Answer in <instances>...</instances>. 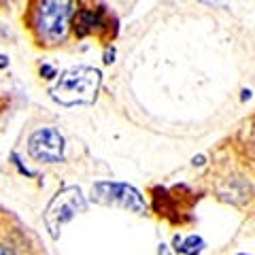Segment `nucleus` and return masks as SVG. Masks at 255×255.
Segmentation results:
<instances>
[{
	"instance_id": "obj_1",
	"label": "nucleus",
	"mask_w": 255,
	"mask_h": 255,
	"mask_svg": "<svg viewBox=\"0 0 255 255\" xmlns=\"http://www.w3.org/2000/svg\"><path fill=\"white\" fill-rule=\"evenodd\" d=\"M102 75L92 66H73L58 77L55 85L49 90L51 98L62 107L92 105L98 96Z\"/></svg>"
},
{
	"instance_id": "obj_2",
	"label": "nucleus",
	"mask_w": 255,
	"mask_h": 255,
	"mask_svg": "<svg viewBox=\"0 0 255 255\" xmlns=\"http://www.w3.org/2000/svg\"><path fill=\"white\" fill-rule=\"evenodd\" d=\"M85 211H87V202L81 194V189L75 187V185L64 187L51 198V202L47 204L45 215H43L45 228L49 230L51 238H58L60 230L66 226L75 215L85 213Z\"/></svg>"
},
{
	"instance_id": "obj_3",
	"label": "nucleus",
	"mask_w": 255,
	"mask_h": 255,
	"mask_svg": "<svg viewBox=\"0 0 255 255\" xmlns=\"http://www.w3.org/2000/svg\"><path fill=\"white\" fill-rule=\"evenodd\" d=\"M73 2H60V0H47L36 9V30L45 43H60L68 34V26L73 19Z\"/></svg>"
},
{
	"instance_id": "obj_4",
	"label": "nucleus",
	"mask_w": 255,
	"mask_h": 255,
	"mask_svg": "<svg viewBox=\"0 0 255 255\" xmlns=\"http://www.w3.org/2000/svg\"><path fill=\"white\" fill-rule=\"evenodd\" d=\"M92 200L102 206H119V209L132 211L136 215L147 213V204L142 200L140 191L134 189L126 183H113V181H98L92 187Z\"/></svg>"
},
{
	"instance_id": "obj_5",
	"label": "nucleus",
	"mask_w": 255,
	"mask_h": 255,
	"mask_svg": "<svg viewBox=\"0 0 255 255\" xmlns=\"http://www.w3.org/2000/svg\"><path fill=\"white\" fill-rule=\"evenodd\" d=\"M28 153L43 164H58L64 157V136L55 128H41L28 138Z\"/></svg>"
},
{
	"instance_id": "obj_6",
	"label": "nucleus",
	"mask_w": 255,
	"mask_h": 255,
	"mask_svg": "<svg viewBox=\"0 0 255 255\" xmlns=\"http://www.w3.org/2000/svg\"><path fill=\"white\" fill-rule=\"evenodd\" d=\"M102 26V13L98 9H83L75 15V32L79 36H87Z\"/></svg>"
},
{
	"instance_id": "obj_7",
	"label": "nucleus",
	"mask_w": 255,
	"mask_h": 255,
	"mask_svg": "<svg viewBox=\"0 0 255 255\" xmlns=\"http://www.w3.org/2000/svg\"><path fill=\"white\" fill-rule=\"evenodd\" d=\"M174 243L179 245V251L187 253V255H198L202 249H204V241L200 236H187L185 241H179V238H174Z\"/></svg>"
},
{
	"instance_id": "obj_8",
	"label": "nucleus",
	"mask_w": 255,
	"mask_h": 255,
	"mask_svg": "<svg viewBox=\"0 0 255 255\" xmlns=\"http://www.w3.org/2000/svg\"><path fill=\"white\" fill-rule=\"evenodd\" d=\"M41 75H47V79H51V77H55V70L51 66H43L41 68Z\"/></svg>"
},
{
	"instance_id": "obj_9",
	"label": "nucleus",
	"mask_w": 255,
	"mask_h": 255,
	"mask_svg": "<svg viewBox=\"0 0 255 255\" xmlns=\"http://www.w3.org/2000/svg\"><path fill=\"white\" fill-rule=\"evenodd\" d=\"M0 255H15V251L9 249V247H4V245H0Z\"/></svg>"
},
{
	"instance_id": "obj_10",
	"label": "nucleus",
	"mask_w": 255,
	"mask_h": 255,
	"mask_svg": "<svg viewBox=\"0 0 255 255\" xmlns=\"http://www.w3.org/2000/svg\"><path fill=\"white\" fill-rule=\"evenodd\" d=\"M6 66H9V58L0 53V68H6Z\"/></svg>"
},
{
	"instance_id": "obj_11",
	"label": "nucleus",
	"mask_w": 255,
	"mask_h": 255,
	"mask_svg": "<svg viewBox=\"0 0 255 255\" xmlns=\"http://www.w3.org/2000/svg\"><path fill=\"white\" fill-rule=\"evenodd\" d=\"M157 255H172L170 253V249H168V247H166V245H162V247H159V253Z\"/></svg>"
}]
</instances>
